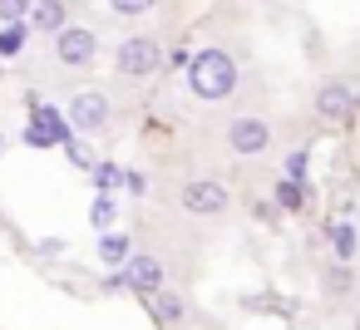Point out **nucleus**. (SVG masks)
I'll return each mask as SVG.
<instances>
[{
    "label": "nucleus",
    "mask_w": 360,
    "mask_h": 330,
    "mask_svg": "<svg viewBox=\"0 0 360 330\" xmlns=\"http://www.w3.org/2000/svg\"><path fill=\"white\" fill-rule=\"evenodd\" d=\"M188 89H193V99H202V104H222L232 89H237V60L227 55V50H198L193 60H188Z\"/></svg>",
    "instance_id": "obj_1"
},
{
    "label": "nucleus",
    "mask_w": 360,
    "mask_h": 330,
    "mask_svg": "<svg viewBox=\"0 0 360 330\" xmlns=\"http://www.w3.org/2000/svg\"><path fill=\"white\" fill-rule=\"evenodd\" d=\"M114 70H119L124 79H148V74L163 70V45L148 40V35H134V40H124V45L114 50Z\"/></svg>",
    "instance_id": "obj_2"
},
{
    "label": "nucleus",
    "mask_w": 360,
    "mask_h": 330,
    "mask_svg": "<svg viewBox=\"0 0 360 330\" xmlns=\"http://www.w3.org/2000/svg\"><path fill=\"white\" fill-rule=\"evenodd\" d=\"M271 124L262 119V114H237L232 124H227V148L237 153V158H262V153H271Z\"/></svg>",
    "instance_id": "obj_3"
},
{
    "label": "nucleus",
    "mask_w": 360,
    "mask_h": 330,
    "mask_svg": "<svg viewBox=\"0 0 360 330\" xmlns=\"http://www.w3.org/2000/svg\"><path fill=\"white\" fill-rule=\"evenodd\" d=\"M55 60H60L65 70H89V65L99 60V35H94L89 25H65V30L55 35Z\"/></svg>",
    "instance_id": "obj_4"
},
{
    "label": "nucleus",
    "mask_w": 360,
    "mask_h": 330,
    "mask_svg": "<svg viewBox=\"0 0 360 330\" xmlns=\"http://www.w3.org/2000/svg\"><path fill=\"white\" fill-rule=\"evenodd\" d=\"M70 138H75V128L65 124L60 109L30 104V124H25V143H30V148H65Z\"/></svg>",
    "instance_id": "obj_5"
},
{
    "label": "nucleus",
    "mask_w": 360,
    "mask_h": 330,
    "mask_svg": "<svg viewBox=\"0 0 360 330\" xmlns=\"http://www.w3.org/2000/svg\"><path fill=\"white\" fill-rule=\"evenodd\" d=\"M178 202H183L188 217H222L227 212V187L217 178H188L183 192H178Z\"/></svg>",
    "instance_id": "obj_6"
},
{
    "label": "nucleus",
    "mask_w": 360,
    "mask_h": 330,
    "mask_svg": "<svg viewBox=\"0 0 360 330\" xmlns=\"http://www.w3.org/2000/svg\"><path fill=\"white\" fill-rule=\"evenodd\" d=\"M119 281H124L134 296H158V291H163V261H158L153 251H129Z\"/></svg>",
    "instance_id": "obj_7"
},
{
    "label": "nucleus",
    "mask_w": 360,
    "mask_h": 330,
    "mask_svg": "<svg viewBox=\"0 0 360 330\" xmlns=\"http://www.w3.org/2000/svg\"><path fill=\"white\" fill-rule=\"evenodd\" d=\"M65 124H70L75 133H99V128L109 124V99L94 94V89H79V94L70 99V109H65Z\"/></svg>",
    "instance_id": "obj_8"
},
{
    "label": "nucleus",
    "mask_w": 360,
    "mask_h": 330,
    "mask_svg": "<svg viewBox=\"0 0 360 330\" xmlns=\"http://www.w3.org/2000/svg\"><path fill=\"white\" fill-rule=\"evenodd\" d=\"M316 114H321L326 124H345V119L355 114V94H350V84L326 79V84L316 89Z\"/></svg>",
    "instance_id": "obj_9"
},
{
    "label": "nucleus",
    "mask_w": 360,
    "mask_h": 330,
    "mask_svg": "<svg viewBox=\"0 0 360 330\" xmlns=\"http://www.w3.org/2000/svg\"><path fill=\"white\" fill-rule=\"evenodd\" d=\"M25 25L40 30V35H60L70 25V6H65V0H35L30 15H25Z\"/></svg>",
    "instance_id": "obj_10"
},
{
    "label": "nucleus",
    "mask_w": 360,
    "mask_h": 330,
    "mask_svg": "<svg viewBox=\"0 0 360 330\" xmlns=\"http://www.w3.org/2000/svg\"><path fill=\"white\" fill-rule=\"evenodd\" d=\"M326 237H330V261H340V266H345V261H355V256H360V242H355V227H350V222H330V232H326Z\"/></svg>",
    "instance_id": "obj_11"
},
{
    "label": "nucleus",
    "mask_w": 360,
    "mask_h": 330,
    "mask_svg": "<svg viewBox=\"0 0 360 330\" xmlns=\"http://www.w3.org/2000/svg\"><path fill=\"white\" fill-rule=\"evenodd\" d=\"M129 251H134V246H129V237L104 232V242H99V261H104V266H124V261H129Z\"/></svg>",
    "instance_id": "obj_12"
},
{
    "label": "nucleus",
    "mask_w": 360,
    "mask_h": 330,
    "mask_svg": "<svg viewBox=\"0 0 360 330\" xmlns=\"http://www.w3.org/2000/svg\"><path fill=\"white\" fill-rule=\"evenodd\" d=\"M25 35H30L25 20H20V25H0V60H15V55L25 50Z\"/></svg>",
    "instance_id": "obj_13"
},
{
    "label": "nucleus",
    "mask_w": 360,
    "mask_h": 330,
    "mask_svg": "<svg viewBox=\"0 0 360 330\" xmlns=\"http://www.w3.org/2000/svg\"><path fill=\"white\" fill-rule=\"evenodd\" d=\"M89 183H94L99 192H114V187H124V168H114V163H94V168H89Z\"/></svg>",
    "instance_id": "obj_14"
},
{
    "label": "nucleus",
    "mask_w": 360,
    "mask_h": 330,
    "mask_svg": "<svg viewBox=\"0 0 360 330\" xmlns=\"http://www.w3.org/2000/svg\"><path fill=\"white\" fill-rule=\"evenodd\" d=\"M276 207L301 212V207H306V187H301V183H291V178H281V183H276Z\"/></svg>",
    "instance_id": "obj_15"
},
{
    "label": "nucleus",
    "mask_w": 360,
    "mask_h": 330,
    "mask_svg": "<svg viewBox=\"0 0 360 330\" xmlns=\"http://www.w3.org/2000/svg\"><path fill=\"white\" fill-rule=\"evenodd\" d=\"M114 217H119V202H114L109 192H99V197H94V207H89V222H94L99 232H109V227H114Z\"/></svg>",
    "instance_id": "obj_16"
},
{
    "label": "nucleus",
    "mask_w": 360,
    "mask_h": 330,
    "mask_svg": "<svg viewBox=\"0 0 360 330\" xmlns=\"http://www.w3.org/2000/svg\"><path fill=\"white\" fill-rule=\"evenodd\" d=\"M153 6H158V0H109V11L124 15V20H139V15H148Z\"/></svg>",
    "instance_id": "obj_17"
},
{
    "label": "nucleus",
    "mask_w": 360,
    "mask_h": 330,
    "mask_svg": "<svg viewBox=\"0 0 360 330\" xmlns=\"http://www.w3.org/2000/svg\"><path fill=\"white\" fill-rule=\"evenodd\" d=\"M153 310H158V315H163V320H173V325H178V320H183V310H188V305H183V301H178V296H173V291H168V296H163V291H158V296H153Z\"/></svg>",
    "instance_id": "obj_18"
},
{
    "label": "nucleus",
    "mask_w": 360,
    "mask_h": 330,
    "mask_svg": "<svg viewBox=\"0 0 360 330\" xmlns=\"http://www.w3.org/2000/svg\"><path fill=\"white\" fill-rule=\"evenodd\" d=\"M35 0H0V25H20Z\"/></svg>",
    "instance_id": "obj_19"
},
{
    "label": "nucleus",
    "mask_w": 360,
    "mask_h": 330,
    "mask_svg": "<svg viewBox=\"0 0 360 330\" xmlns=\"http://www.w3.org/2000/svg\"><path fill=\"white\" fill-rule=\"evenodd\" d=\"M65 153H70V163H79L84 173H89V168L99 163V158H94V148H89L84 138H70V143H65Z\"/></svg>",
    "instance_id": "obj_20"
},
{
    "label": "nucleus",
    "mask_w": 360,
    "mask_h": 330,
    "mask_svg": "<svg viewBox=\"0 0 360 330\" xmlns=\"http://www.w3.org/2000/svg\"><path fill=\"white\" fill-rule=\"evenodd\" d=\"M286 178H291V183H306V148H296V153L286 158Z\"/></svg>",
    "instance_id": "obj_21"
},
{
    "label": "nucleus",
    "mask_w": 360,
    "mask_h": 330,
    "mask_svg": "<svg viewBox=\"0 0 360 330\" xmlns=\"http://www.w3.org/2000/svg\"><path fill=\"white\" fill-rule=\"evenodd\" d=\"M124 187H129V192H134V197H143V192H148V183H143V178H139V173H124Z\"/></svg>",
    "instance_id": "obj_22"
},
{
    "label": "nucleus",
    "mask_w": 360,
    "mask_h": 330,
    "mask_svg": "<svg viewBox=\"0 0 360 330\" xmlns=\"http://www.w3.org/2000/svg\"><path fill=\"white\" fill-rule=\"evenodd\" d=\"M326 286H330V291H345V271H340V261H335V271L326 276Z\"/></svg>",
    "instance_id": "obj_23"
},
{
    "label": "nucleus",
    "mask_w": 360,
    "mask_h": 330,
    "mask_svg": "<svg viewBox=\"0 0 360 330\" xmlns=\"http://www.w3.org/2000/svg\"><path fill=\"white\" fill-rule=\"evenodd\" d=\"M355 330H360V310H355Z\"/></svg>",
    "instance_id": "obj_24"
}]
</instances>
